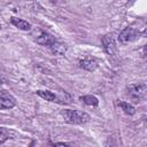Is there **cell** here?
Returning a JSON list of instances; mask_svg holds the SVG:
<instances>
[{"mask_svg": "<svg viewBox=\"0 0 147 147\" xmlns=\"http://www.w3.org/2000/svg\"><path fill=\"white\" fill-rule=\"evenodd\" d=\"M61 115L64 122L69 124H84L90 119V116L85 111H80V110L64 109L61 111Z\"/></svg>", "mask_w": 147, "mask_h": 147, "instance_id": "6da1fadb", "label": "cell"}, {"mask_svg": "<svg viewBox=\"0 0 147 147\" xmlns=\"http://www.w3.org/2000/svg\"><path fill=\"white\" fill-rule=\"evenodd\" d=\"M129 94L134 98V99H145L146 98V92H147V86L145 83H138V84H130L127 86Z\"/></svg>", "mask_w": 147, "mask_h": 147, "instance_id": "7a4b0ae2", "label": "cell"}, {"mask_svg": "<svg viewBox=\"0 0 147 147\" xmlns=\"http://www.w3.org/2000/svg\"><path fill=\"white\" fill-rule=\"evenodd\" d=\"M139 36V32L133 29V28H125L118 36V40L122 44H129L133 40L137 39V37Z\"/></svg>", "mask_w": 147, "mask_h": 147, "instance_id": "3957f363", "label": "cell"}, {"mask_svg": "<svg viewBox=\"0 0 147 147\" xmlns=\"http://www.w3.org/2000/svg\"><path fill=\"white\" fill-rule=\"evenodd\" d=\"M34 39H36V41H37L39 45L47 46V47H49V46L55 41V38H54L52 34H49V33H47V32H45V31H41V30H37V31H36V37H34Z\"/></svg>", "mask_w": 147, "mask_h": 147, "instance_id": "277c9868", "label": "cell"}, {"mask_svg": "<svg viewBox=\"0 0 147 147\" xmlns=\"http://www.w3.org/2000/svg\"><path fill=\"white\" fill-rule=\"evenodd\" d=\"M15 98L6 91H0V109H10L15 106Z\"/></svg>", "mask_w": 147, "mask_h": 147, "instance_id": "5b68a950", "label": "cell"}, {"mask_svg": "<svg viewBox=\"0 0 147 147\" xmlns=\"http://www.w3.org/2000/svg\"><path fill=\"white\" fill-rule=\"evenodd\" d=\"M102 44H103V48H105L107 54H109V55H114L115 54V52H116V44H115L114 38L110 34H107V36H105L102 38Z\"/></svg>", "mask_w": 147, "mask_h": 147, "instance_id": "8992f818", "label": "cell"}, {"mask_svg": "<svg viewBox=\"0 0 147 147\" xmlns=\"http://www.w3.org/2000/svg\"><path fill=\"white\" fill-rule=\"evenodd\" d=\"M79 65L86 71H94L98 68V61L93 57H85L79 61Z\"/></svg>", "mask_w": 147, "mask_h": 147, "instance_id": "52a82bcc", "label": "cell"}, {"mask_svg": "<svg viewBox=\"0 0 147 147\" xmlns=\"http://www.w3.org/2000/svg\"><path fill=\"white\" fill-rule=\"evenodd\" d=\"M11 23L20 30H23V31H29L31 29V24L22 18H18V17H11Z\"/></svg>", "mask_w": 147, "mask_h": 147, "instance_id": "ba28073f", "label": "cell"}, {"mask_svg": "<svg viewBox=\"0 0 147 147\" xmlns=\"http://www.w3.org/2000/svg\"><path fill=\"white\" fill-rule=\"evenodd\" d=\"M49 48H51V51H52L54 54H56V55H63V54H65V52H67V46H65L64 44L60 42V41H56V40L49 46Z\"/></svg>", "mask_w": 147, "mask_h": 147, "instance_id": "9c48e42d", "label": "cell"}, {"mask_svg": "<svg viewBox=\"0 0 147 147\" xmlns=\"http://www.w3.org/2000/svg\"><path fill=\"white\" fill-rule=\"evenodd\" d=\"M37 94L40 98H42L44 100H46V101H51V102L56 101V95L51 91H41V90H39V91H37Z\"/></svg>", "mask_w": 147, "mask_h": 147, "instance_id": "30bf717a", "label": "cell"}, {"mask_svg": "<svg viewBox=\"0 0 147 147\" xmlns=\"http://www.w3.org/2000/svg\"><path fill=\"white\" fill-rule=\"evenodd\" d=\"M118 106L122 108V110L125 113V114H127V115H133L134 113H136V109H134V107L132 106V105H130L129 102H124V101H119L118 102Z\"/></svg>", "mask_w": 147, "mask_h": 147, "instance_id": "8fae6325", "label": "cell"}, {"mask_svg": "<svg viewBox=\"0 0 147 147\" xmlns=\"http://www.w3.org/2000/svg\"><path fill=\"white\" fill-rule=\"evenodd\" d=\"M80 100L87 106H98L99 103L98 98L94 95H84V96H80Z\"/></svg>", "mask_w": 147, "mask_h": 147, "instance_id": "7c38bea8", "label": "cell"}, {"mask_svg": "<svg viewBox=\"0 0 147 147\" xmlns=\"http://www.w3.org/2000/svg\"><path fill=\"white\" fill-rule=\"evenodd\" d=\"M8 138H9L8 131L6 129H3V127H0V144H2L6 140H8Z\"/></svg>", "mask_w": 147, "mask_h": 147, "instance_id": "4fadbf2b", "label": "cell"}, {"mask_svg": "<svg viewBox=\"0 0 147 147\" xmlns=\"http://www.w3.org/2000/svg\"><path fill=\"white\" fill-rule=\"evenodd\" d=\"M52 147H69L67 144H62V142H59V144H55V145H53Z\"/></svg>", "mask_w": 147, "mask_h": 147, "instance_id": "5bb4252c", "label": "cell"}, {"mask_svg": "<svg viewBox=\"0 0 147 147\" xmlns=\"http://www.w3.org/2000/svg\"><path fill=\"white\" fill-rule=\"evenodd\" d=\"M0 30H1V25H0Z\"/></svg>", "mask_w": 147, "mask_h": 147, "instance_id": "9a60e30c", "label": "cell"}]
</instances>
